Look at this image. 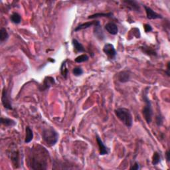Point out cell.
I'll use <instances>...</instances> for the list:
<instances>
[{
  "instance_id": "obj_17",
  "label": "cell",
  "mask_w": 170,
  "mask_h": 170,
  "mask_svg": "<svg viewBox=\"0 0 170 170\" xmlns=\"http://www.w3.org/2000/svg\"><path fill=\"white\" fill-rule=\"evenodd\" d=\"M72 43H73V45L74 49L76 50L77 52H80V53L85 52V49H84V46L78 41L77 39H73V41H72Z\"/></svg>"
},
{
  "instance_id": "obj_7",
  "label": "cell",
  "mask_w": 170,
  "mask_h": 170,
  "mask_svg": "<svg viewBox=\"0 0 170 170\" xmlns=\"http://www.w3.org/2000/svg\"><path fill=\"white\" fill-rule=\"evenodd\" d=\"M8 156L12 161L13 166L16 168H18L19 166V152L16 148L12 149V146H11V149H9L8 151Z\"/></svg>"
},
{
  "instance_id": "obj_12",
  "label": "cell",
  "mask_w": 170,
  "mask_h": 170,
  "mask_svg": "<svg viewBox=\"0 0 170 170\" xmlns=\"http://www.w3.org/2000/svg\"><path fill=\"white\" fill-rule=\"evenodd\" d=\"M130 71H124L120 72L118 75H117V78L118 81L120 83H127L130 80Z\"/></svg>"
},
{
  "instance_id": "obj_10",
  "label": "cell",
  "mask_w": 170,
  "mask_h": 170,
  "mask_svg": "<svg viewBox=\"0 0 170 170\" xmlns=\"http://www.w3.org/2000/svg\"><path fill=\"white\" fill-rule=\"evenodd\" d=\"M144 7L145 9V11L146 13L147 18L149 19H162L163 16L162 15L156 13L154 12L153 10L149 7H148L146 6H144Z\"/></svg>"
},
{
  "instance_id": "obj_8",
  "label": "cell",
  "mask_w": 170,
  "mask_h": 170,
  "mask_svg": "<svg viewBox=\"0 0 170 170\" xmlns=\"http://www.w3.org/2000/svg\"><path fill=\"white\" fill-rule=\"evenodd\" d=\"M55 83V81H54V78L52 77H46L44 78L43 83L42 85L40 87L39 89L41 91H47L50 87H51Z\"/></svg>"
},
{
  "instance_id": "obj_15",
  "label": "cell",
  "mask_w": 170,
  "mask_h": 170,
  "mask_svg": "<svg viewBox=\"0 0 170 170\" xmlns=\"http://www.w3.org/2000/svg\"><path fill=\"white\" fill-rule=\"evenodd\" d=\"M94 35L96 36V37L97 39H98L99 40L103 41V40L105 39V36H104V34L103 33L102 29L101 28V23H99V24L97 25V26H94Z\"/></svg>"
},
{
  "instance_id": "obj_29",
  "label": "cell",
  "mask_w": 170,
  "mask_h": 170,
  "mask_svg": "<svg viewBox=\"0 0 170 170\" xmlns=\"http://www.w3.org/2000/svg\"><path fill=\"white\" fill-rule=\"evenodd\" d=\"M169 150H168L167 152H166V159H167V161H168V162H169V160H170V158H169Z\"/></svg>"
},
{
  "instance_id": "obj_28",
  "label": "cell",
  "mask_w": 170,
  "mask_h": 170,
  "mask_svg": "<svg viewBox=\"0 0 170 170\" xmlns=\"http://www.w3.org/2000/svg\"><path fill=\"white\" fill-rule=\"evenodd\" d=\"M131 170H138L140 169V166H139V165L138 162H135L133 166L130 168Z\"/></svg>"
},
{
  "instance_id": "obj_30",
  "label": "cell",
  "mask_w": 170,
  "mask_h": 170,
  "mask_svg": "<svg viewBox=\"0 0 170 170\" xmlns=\"http://www.w3.org/2000/svg\"><path fill=\"white\" fill-rule=\"evenodd\" d=\"M169 62L168 63V67H167V74L168 76H169Z\"/></svg>"
},
{
  "instance_id": "obj_18",
  "label": "cell",
  "mask_w": 170,
  "mask_h": 170,
  "mask_svg": "<svg viewBox=\"0 0 170 170\" xmlns=\"http://www.w3.org/2000/svg\"><path fill=\"white\" fill-rule=\"evenodd\" d=\"M26 139H25V142L26 144H29L32 141L33 139V132L31 128L29 126H27L26 128Z\"/></svg>"
},
{
  "instance_id": "obj_22",
  "label": "cell",
  "mask_w": 170,
  "mask_h": 170,
  "mask_svg": "<svg viewBox=\"0 0 170 170\" xmlns=\"http://www.w3.org/2000/svg\"><path fill=\"white\" fill-rule=\"evenodd\" d=\"M161 161H162V158H161L160 154L157 152H155L153 153V157H152V164L153 165V166H157L158 164H159L161 162Z\"/></svg>"
},
{
  "instance_id": "obj_3",
  "label": "cell",
  "mask_w": 170,
  "mask_h": 170,
  "mask_svg": "<svg viewBox=\"0 0 170 170\" xmlns=\"http://www.w3.org/2000/svg\"><path fill=\"white\" fill-rule=\"evenodd\" d=\"M114 113L116 117L120 120L125 126L131 128L133 125V118L130 110L126 108H118L115 109Z\"/></svg>"
},
{
  "instance_id": "obj_16",
  "label": "cell",
  "mask_w": 170,
  "mask_h": 170,
  "mask_svg": "<svg viewBox=\"0 0 170 170\" xmlns=\"http://www.w3.org/2000/svg\"><path fill=\"white\" fill-rule=\"evenodd\" d=\"M1 124L6 127H13L16 125V121L9 118H1Z\"/></svg>"
},
{
  "instance_id": "obj_23",
  "label": "cell",
  "mask_w": 170,
  "mask_h": 170,
  "mask_svg": "<svg viewBox=\"0 0 170 170\" xmlns=\"http://www.w3.org/2000/svg\"><path fill=\"white\" fill-rule=\"evenodd\" d=\"M88 59H89V57L87 54H81V55L77 57L74 61H75V62L77 63H81L87 61Z\"/></svg>"
},
{
  "instance_id": "obj_14",
  "label": "cell",
  "mask_w": 170,
  "mask_h": 170,
  "mask_svg": "<svg viewBox=\"0 0 170 170\" xmlns=\"http://www.w3.org/2000/svg\"><path fill=\"white\" fill-rule=\"evenodd\" d=\"M101 23V22H100L99 21H88V22H86V23H82L81 25H79V26H78L75 29H74V31L77 32V31H80V30H82V29H86L87 28H89L91 26H97V25Z\"/></svg>"
},
{
  "instance_id": "obj_1",
  "label": "cell",
  "mask_w": 170,
  "mask_h": 170,
  "mask_svg": "<svg viewBox=\"0 0 170 170\" xmlns=\"http://www.w3.org/2000/svg\"><path fill=\"white\" fill-rule=\"evenodd\" d=\"M49 153L41 146H37L30 149L27 159L28 166L31 169H47L48 168V160Z\"/></svg>"
},
{
  "instance_id": "obj_9",
  "label": "cell",
  "mask_w": 170,
  "mask_h": 170,
  "mask_svg": "<svg viewBox=\"0 0 170 170\" xmlns=\"http://www.w3.org/2000/svg\"><path fill=\"white\" fill-rule=\"evenodd\" d=\"M96 139L99 148L100 155H101V156H104V155L108 154L110 152L109 148L106 146H105V144L102 142L101 138L98 136V135H97Z\"/></svg>"
},
{
  "instance_id": "obj_27",
  "label": "cell",
  "mask_w": 170,
  "mask_h": 170,
  "mask_svg": "<svg viewBox=\"0 0 170 170\" xmlns=\"http://www.w3.org/2000/svg\"><path fill=\"white\" fill-rule=\"evenodd\" d=\"M163 123V117L162 116H156V124L158 126H161Z\"/></svg>"
},
{
  "instance_id": "obj_11",
  "label": "cell",
  "mask_w": 170,
  "mask_h": 170,
  "mask_svg": "<svg viewBox=\"0 0 170 170\" xmlns=\"http://www.w3.org/2000/svg\"><path fill=\"white\" fill-rule=\"evenodd\" d=\"M123 3H125L126 7L132 10V11H134L136 12H140L141 9L140 6H139V3L136 1H130V0H126V1H123Z\"/></svg>"
},
{
  "instance_id": "obj_2",
  "label": "cell",
  "mask_w": 170,
  "mask_h": 170,
  "mask_svg": "<svg viewBox=\"0 0 170 170\" xmlns=\"http://www.w3.org/2000/svg\"><path fill=\"white\" fill-rule=\"evenodd\" d=\"M149 88L147 87L144 89L143 92V100L145 102V106L143 108L142 114L143 116L148 124H150L152 121L153 117V110L152 107V103L150 100L149 99L148 95Z\"/></svg>"
},
{
  "instance_id": "obj_20",
  "label": "cell",
  "mask_w": 170,
  "mask_h": 170,
  "mask_svg": "<svg viewBox=\"0 0 170 170\" xmlns=\"http://www.w3.org/2000/svg\"><path fill=\"white\" fill-rule=\"evenodd\" d=\"M9 35L6 29L4 27H2L1 29H0V41H1L2 43H3V42L6 41L9 39Z\"/></svg>"
},
{
  "instance_id": "obj_26",
  "label": "cell",
  "mask_w": 170,
  "mask_h": 170,
  "mask_svg": "<svg viewBox=\"0 0 170 170\" xmlns=\"http://www.w3.org/2000/svg\"><path fill=\"white\" fill-rule=\"evenodd\" d=\"M144 30H145V31H146V33H148V32H150L152 31L153 29L152 27V26H150V25H149V24H145L144 26Z\"/></svg>"
},
{
  "instance_id": "obj_21",
  "label": "cell",
  "mask_w": 170,
  "mask_h": 170,
  "mask_svg": "<svg viewBox=\"0 0 170 170\" xmlns=\"http://www.w3.org/2000/svg\"><path fill=\"white\" fill-rule=\"evenodd\" d=\"M10 20L11 21L15 24H19L21 22V16H20V14H19L17 12L13 13L11 16H10Z\"/></svg>"
},
{
  "instance_id": "obj_19",
  "label": "cell",
  "mask_w": 170,
  "mask_h": 170,
  "mask_svg": "<svg viewBox=\"0 0 170 170\" xmlns=\"http://www.w3.org/2000/svg\"><path fill=\"white\" fill-rule=\"evenodd\" d=\"M113 17V13H94L93 15H91L88 17V19H92L95 18H98V17Z\"/></svg>"
},
{
  "instance_id": "obj_5",
  "label": "cell",
  "mask_w": 170,
  "mask_h": 170,
  "mask_svg": "<svg viewBox=\"0 0 170 170\" xmlns=\"http://www.w3.org/2000/svg\"><path fill=\"white\" fill-rule=\"evenodd\" d=\"M2 102L5 108L7 110H10V111H12L13 107H12V102H11V99H10V96L6 88H4L2 91Z\"/></svg>"
},
{
  "instance_id": "obj_13",
  "label": "cell",
  "mask_w": 170,
  "mask_h": 170,
  "mask_svg": "<svg viewBox=\"0 0 170 170\" xmlns=\"http://www.w3.org/2000/svg\"><path fill=\"white\" fill-rule=\"evenodd\" d=\"M105 29L112 35H116L118 33V27L113 22H109L105 25Z\"/></svg>"
},
{
  "instance_id": "obj_24",
  "label": "cell",
  "mask_w": 170,
  "mask_h": 170,
  "mask_svg": "<svg viewBox=\"0 0 170 170\" xmlns=\"http://www.w3.org/2000/svg\"><path fill=\"white\" fill-rule=\"evenodd\" d=\"M67 61H65L64 62H63L61 67V73L62 74V76L65 78H67V77L68 75V70L67 68V67H66V62Z\"/></svg>"
},
{
  "instance_id": "obj_6",
  "label": "cell",
  "mask_w": 170,
  "mask_h": 170,
  "mask_svg": "<svg viewBox=\"0 0 170 170\" xmlns=\"http://www.w3.org/2000/svg\"><path fill=\"white\" fill-rule=\"evenodd\" d=\"M103 51L110 59H114L116 57V51L112 44L106 43L103 47Z\"/></svg>"
},
{
  "instance_id": "obj_4",
  "label": "cell",
  "mask_w": 170,
  "mask_h": 170,
  "mask_svg": "<svg viewBox=\"0 0 170 170\" xmlns=\"http://www.w3.org/2000/svg\"><path fill=\"white\" fill-rule=\"evenodd\" d=\"M59 134L53 128H45L43 130L42 138L47 146H54L59 140Z\"/></svg>"
},
{
  "instance_id": "obj_25",
  "label": "cell",
  "mask_w": 170,
  "mask_h": 170,
  "mask_svg": "<svg viewBox=\"0 0 170 170\" xmlns=\"http://www.w3.org/2000/svg\"><path fill=\"white\" fill-rule=\"evenodd\" d=\"M73 73L76 77L81 76L83 74V70L81 67H75L73 70Z\"/></svg>"
}]
</instances>
